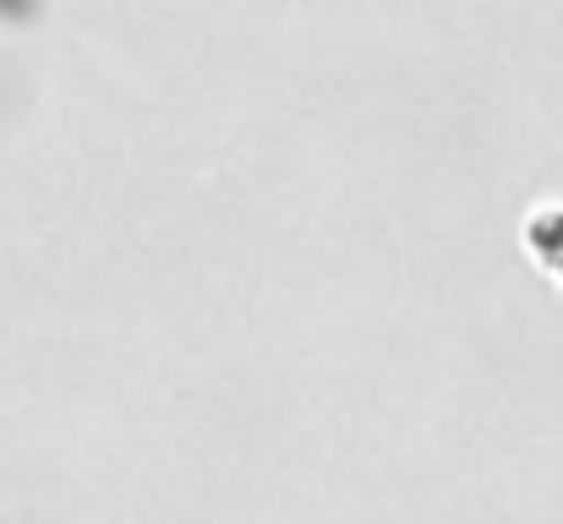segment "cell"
<instances>
[{"label": "cell", "mask_w": 563, "mask_h": 524, "mask_svg": "<svg viewBox=\"0 0 563 524\" xmlns=\"http://www.w3.org/2000/svg\"><path fill=\"white\" fill-rule=\"evenodd\" d=\"M559 274H563V263H559Z\"/></svg>", "instance_id": "6da1fadb"}]
</instances>
